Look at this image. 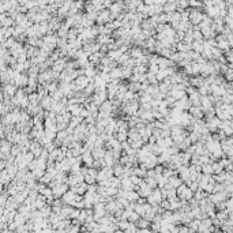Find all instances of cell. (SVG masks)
Returning a JSON list of instances; mask_svg holds the SVG:
<instances>
[{"mask_svg": "<svg viewBox=\"0 0 233 233\" xmlns=\"http://www.w3.org/2000/svg\"><path fill=\"white\" fill-rule=\"evenodd\" d=\"M162 12L164 14H173L176 12V2H168L162 6Z\"/></svg>", "mask_w": 233, "mask_h": 233, "instance_id": "obj_5", "label": "cell"}, {"mask_svg": "<svg viewBox=\"0 0 233 233\" xmlns=\"http://www.w3.org/2000/svg\"><path fill=\"white\" fill-rule=\"evenodd\" d=\"M112 170H113V175L116 176L117 179L124 176V166L120 165V164H114L113 168H112Z\"/></svg>", "mask_w": 233, "mask_h": 233, "instance_id": "obj_6", "label": "cell"}, {"mask_svg": "<svg viewBox=\"0 0 233 233\" xmlns=\"http://www.w3.org/2000/svg\"><path fill=\"white\" fill-rule=\"evenodd\" d=\"M52 105H53V100H52V97L51 96H47V97H44L42 98V102H41V106H42L44 109H51L52 108Z\"/></svg>", "mask_w": 233, "mask_h": 233, "instance_id": "obj_7", "label": "cell"}, {"mask_svg": "<svg viewBox=\"0 0 233 233\" xmlns=\"http://www.w3.org/2000/svg\"><path fill=\"white\" fill-rule=\"evenodd\" d=\"M168 184L169 186H173V187H179L181 184V179H179L177 176H173V177L168 179Z\"/></svg>", "mask_w": 233, "mask_h": 233, "instance_id": "obj_9", "label": "cell"}, {"mask_svg": "<svg viewBox=\"0 0 233 233\" xmlns=\"http://www.w3.org/2000/svg\"><path fill=\"white\" fill-rule=\"evenodd\" d=\"M128 59H131V57H130V53H123V55L116 60V63H120V64L124 65V64H125V61L128 60Z\"/></svg>", "mask_w": 233, "mask_h": 233, "instance_id": "obj_11", "label": "cell"}, {"mask_svg": "<svg viewBox=\"0 0 233 233\" xmlns=\"http://www.w3.org/2000/svg\"><path fill=\"white\" fill-rule=\"evenodd\" d=\"M146 186H149V187H155L157 186V180H155L154 177H146Z\"/></svg>", "mask_w": 233, "mask_h": 233, "instance_id": "obj_12", "label": "cell"}, {"mask_svg": "<svg viewBox=\"0 0 233 233\" xmlns=\"http://www.w3.org/2000/svg\"><path fill=\"white\" fill-rule=\"evenodd\" d=\"M211 170H213V173H214V175H218V173H221V172L224 170V168H222V165H221L219 162H211Z\"/></svg>", "mask_w": 233, "mask_h": 233, "instance_id": "obj_8", "label": "cell"}, {"mask_svg": "<svg viewBox=\"0 0 233 233\" xmlns=\"http://www.w3.org/2000/svg\"><path fill=\"white\" fill-rule=\"evenodd\" d=\"M130 198H131V199H134V198L136 199V198H138V195H136V194H134V192H130Z\"/></svg>", "mask_w": 233, "mask_h": 233, "instance_id": "obj_13", "label": "cell"}, {"mask_svg": "<svg viewBox=\"0 0 233 233\" xmlns=\"http://www.w3.org/2000/svg\"><path fill=\"white\" fill-rule=\"evenodd\" d=\"M80 159H82V164L86 165V168H92L94 158L92 157V153H90V151H83L80 155Z\"/></svg>", "mask_w": 233, "mask_h": 233, "instance_id": "obj_4", "label": "cell"}, {"mask_svg": "<svg viewBox=\"0 0 233 233\" xmlns=\"http://www.w3.org/2000/svg\"><path fill=\"white\" fill-rule=\"evenodd\" d=\"M97 23L102 26V25H106L108 22H110V12L109 10H102L97 14Z\"/></svg>", "mask_w": 233, "mask_h": 233, "instance_id": "obj_1", "label": "cell"}, {"mask_svg": "<svg viewBox=\"0 0 233 233\" xmlns=\"http://www.w3.org/2000/svg\"><path fill=\"white\" fill-rule=\"evenodd\" d=\"M131 75H132V68H128V67H123L121 68V78L128 79Z\"/></svg>", "mask_w": 233, "mask_h": 233, "instance_id": "obj_10", "label": "cell"}, {"mask_svg": "<svg viewBox=\"0 0 233 233\" xmlns=\"http://www.w3.org/2000/svg\"><path fill=\"white\" fill-rule=\"evenodd\" d=\"M188 113L191 114V117L194 120H202V117H203V110L200 109V106H190Z\"/></svg>", "mask_w": 233, "mask_h": 233, "instance_id": "obj_3", "label": "cell"}, {"mask_svg": "<svg viewBox=\"0 0 233 233\" xmlns=\"http://www.w3.org/2000/svg\"><path fill=\"white\" fill-rule=\"evenodd\" d=\"M114 192H116L114 188H109V190H108V194H114Z\"/></svg>", "mask_w": 233, "mask_h": 233, "instance_id": "obj_14", "label": "cell"}, {"mask_svg": "<svg viewBox=\"0 0 233 233\" xmlns=\"http://www.w3.org/2000/svg\"><path fill=\"white\" fill-rule=\"evenodd\" d=\"M89 83H90V80H89L85 75L78 76L76 79L74 80V85H75V87H76V92H79V90H83Z\"/></svg>", "mask_w": 233, "mask_h": 233, "instance_id": "obj_2", "label": "cell"}]
</instances>
